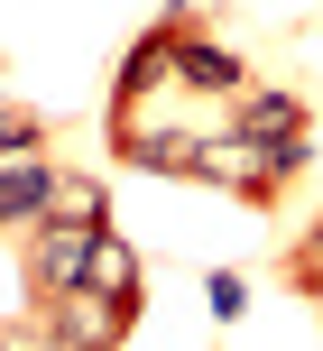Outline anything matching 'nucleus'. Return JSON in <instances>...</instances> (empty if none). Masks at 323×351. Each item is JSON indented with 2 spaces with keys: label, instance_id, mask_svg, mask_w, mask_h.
Segmentation results:
<instances>
[{
  "label": "nucleus",
  "instance_id": "nucleus-1",
  "mask_svg": "<svg viewBox=\"0 0 323 351\" xmlns=\"http://www.w3.org/2000/svg\"><path fill=\"white\" fill-rule=\"evenodd\" d=\"M305 158H314V139H240V130H213L194 148V176L185 185H213V194H231L250 213H277L287 185L305 176Z\"/></svg>",
  "mask_w": 323,
  "mask_h": 351
},
{
  "label": "nucleus",
  "instance_id": "nucleus-2",
  "mask_svg": "<svg viewBox=\"0 0 323 351\" xmlns=\"http://www.w3.org/2000/svg\"><path fill=\"white\" fill-rule=\"evenodd\" d=\"M111 222H37L18 241V287H28V315H47L55 296L92 287V250H102Z\"/></svg>",
  "mask_w": 323,
  "mask_h": 351
},
{
  "label": "nucleus",
  "instance_id": "nucleus-3",
  "mask_svg": "<svg viewBox=\"0 0 323 351\" xmlns=\"http://www.w3.org/2000/svg\"><path fill=\"white\" fill-rule=\"evenodd\" d=\"M47 324H55V342H65V351H129V333H139V305L102 296V287H74V296L47 305Z\"/></svg>",
  "mask_w": 323,
  "mask_h": 351
},
{
  "label": "nucleus",
  "instance_id": "nucleus-4",
  "mask_svg": "<svg viewBox=\"0 0 323 351\" xmlns=\"http://www.w3.org/2000/svg\"><path fill=\"white\" fill-rule=\"evenodd\" d=\"M55 176H65V167H47V148L0 167V241H28V231L55 213Z\"/></svg>",
  "mask_w": 323,
  "mask_h": 351
},
{
  "label": "nucleus",
  "instance_id": "nucleus-5",
  "mask_svg": "<svg viewBox=\"0 0 323 351\" xmlns=\"http://www.w3.org/2000/svg\"><path fill=\"white\" fill-rule=\"evenodd\" d=\"M176 84L203 93V102H240V93H250V65H240L231 47H213L203 28H185L176 37Z\"/></svg>",
  "mask_w": 323,
  "mask_h": 351
},
{
  "label": "nucleus",
  "instance_id": "nucleus-6",
  "mask_svg": "<svg viewBox=\"0 0 323 351\" xmlns=\"http://www.w3.org/2000/svg\"><path fill=\"white\" fill-rule=\"evenodd\" d=\"M222 130H240V139H314V111L296 102V93H277V84H250L222 111Z\"/></svg>",
  "mask_w": 323,
  "mask_h": 351
},
{
  "label": "nucleus",
  "instance_id": "nucleus-7",
  "mask_svg": "<svg viewBox=\"0 0 323 351\" xmlns=\"http://www.w3.org/2000/svg\"><path fill=\"white\" fill-rule=\"evenodd\" d=\"M92 287L120 296V305H148V268H139V250H129L120 231H102V250H92Z\"/></svg>",
  "mask_w": 323,
  "mask_h": 351
},
{
  "label": "nucleus",
  "instance_id": "nucleus-8",
  "mask_svg": "<svg viewBox=\"0 0 323 351\" xmlns=\"http://www.w3.org/2000/svg\"><path fill=\"white\" fill-rule=\"evenodd\" d=\"M47 222H111V185H102V176H55V213H47Z\"/></svg>",
  "mask_w": 323,
  "mask_h": 351
},
{
  "label": "nucleus",
  "instance_id": "nucleus-9",
  "mask_svg": "<svg viewBox=\"0 0 323 351\" xmlns=\"http://www.w3.org/2000/svg\"><path fill=\"white\" fill-rule=\"evenodd\" d=\"M287 287H296V296H314V305H323V213L305 222V241L287 250Z\"/></svg>",
  "mask_w": 323,
  "mask_h": 351
},
{
  "label": "nucleus",
  "instance_id": "nucleus-10",
  "mask_svg": "<svg viewBox=\"0 0 323 351\" xmlns=\"http://www.w3.org/2000/svg\"><path fill=\"white\" fill-rule=\"evenodd\" d=\"M37 148H47V121H37L28 102H0V167H10V158H37Z\"/></svg>",
  "mask_w": 323,
  "mask_h": 351
},
{
  "label": "nucleus",
  "instance_id": "nucleus-11",
  "mask_svg": "<svg viewBox=\"0 0 323 351\" xmlns=\"http://www.w3.org/2000/svg\"><path fill=\"white\" fill-rule=\"evenodd\" d=\"M203 296H213V315H222V324L250 315V278H240V268H213V287H203Z\"/></svg>",
  "mask_w": 323,
  "mask_h": 351
},
{
  "label": "nucleus",
  "instance_id": "nucleus-12",
  "mask_svg": "<svg viewBox=\"0 0 323 351\" xmlns=\"http://www.w3.org/2000/svg\"><path fill=\"white\" fill-rule=\"evenodd\" d=\"M0 351H65V342H55L47 315H18V324H0Z\"/></svg>",
  "mask_w": 323,
  "mask_h": 351
}]
</instances>
